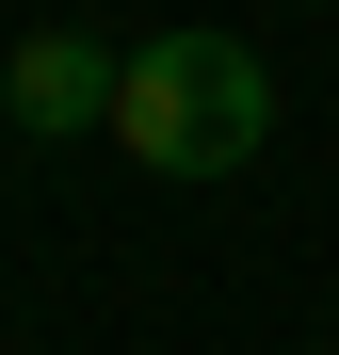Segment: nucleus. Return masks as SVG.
<instances>
[{"mask_svg":"<svg viewBox=\"0 0 339 355\" xmlns=\"http://www.w3.org/2000/svg\"><path fill=\"white\" fill-rule=\"evenodd\" d=\"M113 130H130V162H146V178H243V162L275 146V65H259L243 33L178 17V33H146V49H130Z\"/></svg>","mask_w":339,"mask_h":355,"instance_id":"1","label":"nucleus"},{"mask_svg":"<svg viewBox=\"0 0 339 355\" xmlns=\"http://www.w3.org/2000/svg\"><path fill=\"white\" fill-rule=\"evenodd\" d=\"M113 81H130V49H113V33H81V17H49V33H17V49H0V113H17L33 146L113 130Z\"/></svg>","mask_w":339,"mask_h":355,"instance_id":"2","label":"nucleus"}]
</instances>
